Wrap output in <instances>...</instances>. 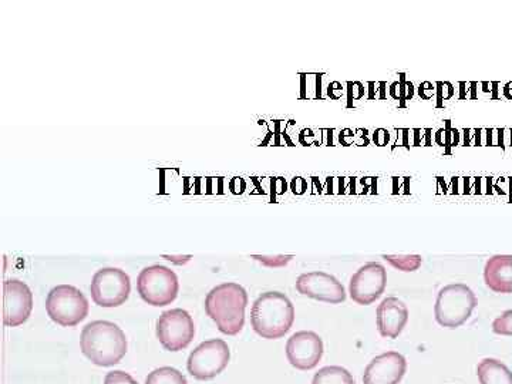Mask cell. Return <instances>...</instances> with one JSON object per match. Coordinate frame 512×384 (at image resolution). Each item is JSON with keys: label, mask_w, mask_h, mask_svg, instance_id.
<instances>
[{"label": "cell", "mask_w": 512, "mask_h": 384, "mask_svg": "<svg viewBox=\"0 0 512 384\" xmlns=\"http://www.w3.org/2000/svg\"><path fill=\"white\" fill-rule=\"evenodd\" d=\"M80 348L94 365L109 367L126 356L127 339L116 323L96 320L83 329Z\"/></svg>", "instance_id": "6da1fadb"}, {"label": "cell", "mask_w": 512, "mask_h": 384, "mask_svg": "<svg viewBox=\"0 0 512 384\" xmlns=\"http://www.w3.org/2000/svg\"><path fill=\"white\" fill-rule=\"evenodd\" d=\"M248 293L241 285L222 284L215 286L205 299V312L224 335L235 336L244 329L245 309Z\"/></svg>", "instance_id": "7a4b0ae2"}, {"label": "cell", "mask_w": 512, "mask_h": 384, "mask_svg": "<svg viewBox=\"0 0 512 384\" xmlns=\"http://www.w3.org/2000/svg\"><path fill=\"white\" fill-rule=\"evenodd\" d=\"M295 322V308L291 299L281 292H265L251 309V325L261 338H284Z\"/></svg>", "instance_id": "3957f363"}, {"label": "cell", "mask_w": 512, "mask_h": 384, "mask_svg": "<svg viewBox=\"0 0 512 384\" xmlns=\"http://www.w3.org/2000/svg\"><path fill=\"white\" fill-rule=\"evenodd\" d=\"M477 296L470 286L451 284L440 289L434 305L437 323L443 328L456 329L467 322L477 308Z\"/></svg>", "instance_id": "277c9868"}, {"label": "cell", "mask_w": 512, "mask_h": 384, "mask_svg": "<svg viewBox=\"0 0 512 384\" xmlns=\"http://www.w3.org/2000/svg\"><path fill=\"white\" fill-rule=\"evenodd\" d=\"M46 311L57 325L73 328L89 315V301L74 286L59 285L47 295Z\"/></svg>", "instance_id": "5b68a950"}, {"label": "cell", "mask_w": 512, "mask_h": 384, "mask_svg": "<svg viewBox=\"0 0 512 384\" xmlns=\"http://www.w3.org/2000/svg\"><path fill=\"white\" fill-rule=\"evenodd\" d=\"M137 291L141 299L151 306H167L177 299L180 284L177 275L163 265L144 268L137 279Z\"/></svg>", "instance_id": "8992f818"}, {"label": "cell", "mask_w": 512, "mask_h": 384, "mask_svg": "<svg viewBox=\"0 0 512 384\" xmlns=\"http://www.w3.org/2000/svg\"><path fill=\"white\" fill-rule=\"evenodd\" d=\"M229 359L231 352L224 340H207L188 357V372L197 380H211L224 372Z\"/></svg>", "instance_id": "52a82bcc"}, {"label": "cell", "mask_w": 512, "mask_h": 384, "mask_svg": "<svg viewBox=\"0 0 512 384\" xmlns=\"http://www.w3.org/2000/svg\"><path fill=\"white\" fill-rule=\"evenodd\" d=\"M90 292L94 303L101 308H117L130 296V276L119 268L100 269L93 276Z\"/></svg>", "instance_id": "ba28073f"}, {"label": "cell", "mask_w": 512, "mask_h": 384, "mask_svg": "<svg viewBox=\"0 0 512 384\" xmlns=\"http://www.w3.org/2000/svg\"><path fill=\"white\" fill-rule=\"evenodd\" d=\"M195 335L194 320L184 309L165 311L157 320V338L165 350L180 352Z\"/></svg>", "instance_id": "9c48e42d"}, {"label": "cell", "mask_w": 512, "mask_h": 384, "mask_svg": "<svg viewBox=\"0 0 512 384\" xmlns=\"http://www.w3.org/2000/svg\"><path fill=\"white\" fill-rule=\"evenodd\" d=\"M387 285L386 268L379 262H369L357 269L350 278V298L357 305L367 306L382 298Z\"/></svg>", "instance_id": "30bf717a"}, {"label": "cell", "mask_w": 512, "mask_h": 384, "mask_svg": "<svg viewBox=\"0 0 512 384\" xmlns=\"http://www.w3.org/2000/svg\"><path fill=\"white\" fill-rule=\"evenodd\" d=\"M33 309V293L25 282L8 279L3 284V323L10 328L23 325Z\"/></svg>", "instance_id": "8fae6325"}, {"label": "cell", "mask_w": 512, "mask_h": 384, "mask_svg": "<svg viewBox=\"0 0 512 384\" xmlns=\"http://www.w3.org/2000/svg\"><path fill=\"white\" fill-rule=\"evenodd\" d=\"M296 291L315 301L338 305L346 301L345 286L335 276L326 272L302 274L296 281Z\"/></svg>", "instance_id": "7c38bea8"}, {"label": "cell", "mask_w": 512, "mask_h": 384, "mask_svg": "<svg viewBox=\"0 0 512 384\" xmlns=\"http://www.w3.org/2000/svg\"><path fill=\"white\" fill-rule=\"evenodd\" d=\"M323 340L318 333L311 330H302L291 336L286 343V357L289 363L298 370H312L319 365L322 359Z\"/></svg>", "instance_id": "4fadbf2b"}, {"label": "cell", "mask_w": 512, "mask_h": 384, "mask_svg": "<svg viewBox=\"0 0 512 384\" xmlns=\"http://www.w3.org/2000/svg\"><path fill=\"white\" fill-rule=\"evenodd\" d=\"M406 370V357L397 352L383 353L367 365L363 383L399 384L406 375Z\"/></svg>", "instance_id": "5bb4252c"}, {"label": "cell", "mask_w": 512, "mask_h": 384, "mask_svg": "<svg viewBox=\"0 0 512 384\" xmlns=\"http://www.w3.org/2000/svg\"><path fill=\"white\" fill-rule=\"evenodd\" d=\"M376 322L377 329L383 338H399L409 322V309H407L406 303L394 296L383 299L382 303L377 306Z\"/></svg>", "instance_id": "9a60e30c"}, {"label": "cell", "mask_w": 512, "mask_h": 384, "mask_svg": "<svg viewBox=\"0 0 512 384\" xmlns=\"http://www.w3.org/2000/svg\"><path fill=\"white\" fill-rule=\"evenodd\" d=\"M485 285L497 293H512V256L495 255L484 268Z\"/></svg>", "instance_id": "2e32d148"}, {"label": "cell", "mask_w": 512, "mask_h": 384, "mask_svg": "<svg viewBox=\"0 0 512 384\" xmlns=\"http://www.w3.org/2000/svg\"><path fill=\"white\" fill-rule=\"evenodd\" d=\"M477 376L481 384H512V373L497 359H484L478 363Z\"/></svg>", "instance_id": "e0dca14e"}, {"label": "cell", "mask_w": 512, "mask_h": 384, "mask_svg": "<svg viewBox=\"0 0 512 384\" xmlns=\"http://www.w3.org/2000/svg\"><path fill=\"white\" fill-rule=\"evenodd\" d=\"M312 384H356L355 377L342 366H326L313 376Z\"/></svg>", "instance_id": "ac0fdd59"}, {"label": "cell", "mask_w": 512, "mask_h": 384, "mask_svg": "<svg viewBox=\"0 0 512 384\" xmlns=\"http://www.w3.org/2000/svg\"><path fill=\"white\" fill-rule=\"evenodd\" d=\"M146 384H188L183 373L174 367H160L148 375Z\"/></svg>", "instance_id": "d6986e66"}, {"label": "cell", "mask_w": 512, "mask_h": 384, "mask_svg": "<svg viewBox=\"0 0 512 384\" xmlns=\"http://www.w3.org/2000/svg\"><path fill=\"white\" fill-rule=\"evenodd\" d=\"M393 268L403 272H416L423 264V258L420 255H383Z\"/></svg>", "instance_id": "ffe728a7"}, {"label": "cell", "mask_w": 512, "mask_h": 384, "mask_svg": "<svg viewBox=\"0 0 512 384\" xmlns=\"http://www.w3.org/2000/svg\"><path fill=\"white\" fill-rule=\"evenodd\" d=\"M493 332L495 335L512 336V311L508 309L503 315L498 316L493 322Z\"/></svg>", "instance_id": "44dd1931"}, {"label": "cell", "mask_w": 512, "mask_h": 384, "mask_svg": "<svg viewBox=\"0 0 512 384\" xmlns=\"http://www.w3.org/2000/svg\"><path fill=\"white\" fill-rule=\"evenodd\" d=\"M252 258L256 261L261 262L262 265L269 266V268H279V266L288 265L292 261V255H278V256H265V255H254Z\"/></svg>", "instance_id": "7402d4cb"}, {"label": "cell", "mask_w": 512, "mask_h": 384, "mask_svg": "<svg viewBox=\"0 0 512 384\" xmlns=\"http://www.w3.org/2000/svg\"><path fill=\"white\" fill-rule=\"evenodd\" d=\"M414 97V86L412 82L406 79V74H400L399 82V101L400 106H406V101L412 100Z\"/></svg>", "instance_id": "603a6c76"}, {"label": "cell", "mask_w": 512, "mask_h": 384, "mask_svg": "<svg viewBox=\"0 0 512 384\" xmlns=\"http://www.w3.org/2000/svg\"><path fill=\"white\" fill-rule=\"evenodd\" d=\"M437 107H443V101L451 99L454 96L453 84L448 82H437Z\"/></svg>", "instance_id": "cb8c5ba5"}, {"label": "cell", "mask_w": 512, "mask_h": 384, "mask_svg": "<svg viewBox=\"0 0 512 384\" xmlns=\"http://www.w3.org/2000/svg\"><path fill=\"white\" fill-rule=\"evenodd\" d=\"M104 384H138L128 373L116 370V372L107 373Z\"/></svg>", "instance_id": "d4e9b609"}, {"label": "cell", "mask_w": 512, "mask_h": 384, "mask_svg": "<svg viewBox=\"0 0 512 384\" xmlns=\"http://www.w3.org/2000/svg\"><path fill=\"white\" fill-rule=\"evenodd\" d=\"M365 86H363L360 82H349L348 83V100H349V107L353 106V101L360 100L365 97Z\"/></svg>", "instance_id": "484cf974"}, {"label": "cell", "mask_w": 512, "mask_h": 384, "mask_svg": "<svg viewBox=\"0 0 512 384\" xmlns=\"http://www.w3.org/2000/svg\"><path fill=\"white\" fill-rule=\"evenodd\" d=\"M460 143V133L454 128H451L450 121H446V128H444V147L447 148V153H450L448 148L457 146Z\"/></svg>", "instance_id": "4316f807"}, {"label": "cell", "mask_w": 512, "mask_h": 384, "mask_svg": "<svg viewBox=\"0 0 512 384\" xmlns=\"http://www.w3.org/2000/svg\"><path fill=\"white\" fill-rule=\"evenodd\" d=\"M437 89L436 84L430 82H424L420 84L419 87V96L423 100H431L434 96H436Z\"/></svg>", "instance_id": "83f0119b"}, {"label": "cell", "mask_w": 512, "mask_h": 384, "mask_svg": "<svg viewBox=\"0 0 512 384\" xmlns=\"http://www.w3.org/2000/svg\"><path fill=\"white\" fill-rule=\"evenodd\" d=\"M390 140V133L386 130V128H377L375 133H373V141H375L376 146L384 147L387 146Z\"/></svg>", "instance_id": "f1b7e54d"}, {"label": "cell", "mask_w": 512, "mask_h": 384, "mask_svg": "<svg viewBox=\"0 0 512 384\" xmlns=\"http://www.w3.org/2000/svg\"><path fill=\"white\" fill-rule=\"evenodd\" d=\"M291 188L293 191V194L302 195L305 194L306 190H308V183H306V180H303L301 177L293 178V181L291 183Z\"/></svg>", "instance_id": "f546056e"}, {"label": "cell", "mask_w": 512, "mask_h": 384, "mask_svg": "<svg viewBox=\"0 0 512 384\" xmlns=\"http://www.w3.org/2000/svg\"><path fill=\"white\" fill-rule=\"evenodd\" d=\"M343 94V86L339 82H335L330 84L329 86V96L332 97V99H339L340 96Z\"/></svg>", "instance_id": "4dcf8cb0"}, {"label": "cell", "mask_w": 512, "mask_h": 384, "mask_svg": "<svg viewBox=\"0 0 512 384\" xmlns=\"http://www.w3.org/2000/svg\"><path fill=\"white\" fill-rule=\"evenodd\" d=\"M353 140H355V134H353L352 130H345L340 133V143H342L343 146H350Z\"/></svg>", "instance_id": "1f68e13d"}, {"label": "cell", "mask_w": 512, "mask_h": 384, "mask_svg": "<svg viewBox=\"0 0 512 384\" xmlns=\"http://www.w3.org/2000/svg\"><path fill=\"white\" fill-rule=\"evenodd\" d=\"M397 90H399V82H394L392 86H390V96H392L394 100H399Z\"/></svg>", "instance_id": "d6a6232c"}, {"label": "cell", "mask_w": 512, "mask_h": 384, "mask_svg": "<svg viewBox=\"0 0 512 384\" xmlns=\"http://www.w3.org/2000/svg\"><path fill=\"white\" fill-rule=\"evenodd\" d=\"M369 87H370L369 99L375 100L376 99V92H375L376 83L370 82Z\"/></svg>", "instance_id": "836d02e7"}, {"label": "cell", "mask_w": 512, "mask_h": 384, "mask_svg": "<svg viewBox=\"0 0 512 384\" xmlns=\"http://www.w3.org/2000/svg\"><path fill=\"white\" fill-rule=\"evenodd\" d=\"M464 180V194H470V180L471 178H463Z\"/></svg>", "instance_id": "e575fe53"}, {"label": "cell", "mask_w": 512, "mask_h": 384, "mask_svg": "<svg viewBox=\"0 0 512 384\" xmlns=\"http://www.w3.org/2000/svg\"><path fill=\"white\" fill-rule=\"evenodd\" d=\"M414 133H416V140H414V146H420L421 140H420V133L421 130H414Z\"/></svg>", "instance_id": "d590c367"}, {"label": "cell", "mask_w": 512, "mask_h": 384, "mask_svg": "<svg viewBox=\"0 0 512 384\" xmlns=\"http://www.w3.org/2000/svg\"><path fill=\"white\" fill-rule=\"evenodd\" d=\"M458 180H460V178H453V191H451L453 194H458V192H460L457 190Z\"/></svg>", "instance_id": "8d00e7d4"}, {"label": "cell", "mask_w": 512, "mask_h": 384, "mask_svg": "<svg viewBox=\"0 0 512 384\" xmlns=\"http://www.w3.org/2000/svg\"><path fill=\"white\" fill-rule=\"evenodd\" d=\"M510 191H511V201H512V178H510Z\"/></svg>", "instance_id": "74e56055"}]
</instances>
